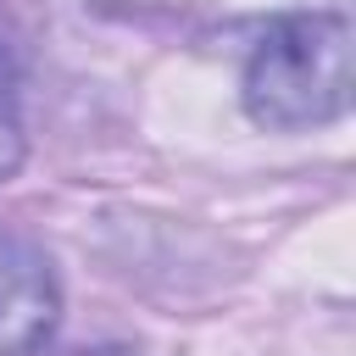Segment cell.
<instances>
[{"label": "cell", "instance_id": "obj_1", "mask_svg": "<svg viewBox=\"0 0 356 356\" xmlns=\"http://www.w3.org/2000/svg\"><path fill=\"white\" fill-rule=\"evenodd\" d=\"M350 106V22L339 11L278 17L245 67V111L261 128H317Z\"/></svg>", "mask_w": 356, "mask_h": 356}, {"label": "cell", "instance_id": "obj_3", "mask_svg": "<svg viewBox=\"0 0 356 356\" xmlns=\"http://www.w3.org/2000/svg\"><path fill=\"white\" fill-rule=\"evenodd\" d=\"M11 89H17V50H11V33L0 22V111L11 106Z\"/></svg>", "mask_w": 356, "mask_h": 356}, {"label": "cell", "instance_id": "obj_2", "mask_svg": "<svg viewBox=\"0 0 356 356\" xmlns=\"http://www.w3.org/2000/svg\"><path fill=\"white\" fill-rule=\"evenodd\" d=\"M56 317H61V289L44 250L0 228V356L39 350Z\"/></svg>", "mask_w": 356, "mask_h": 356}]
</instances>
